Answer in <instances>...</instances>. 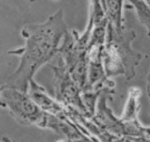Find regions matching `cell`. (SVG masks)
Listing matches in <instances>:
<instances>
[{
	"mask_svg": "<svg viewBox=\"0 0 150 142\" xmlns=\"http://www.w3.org/2000/svg\"><path fill=\"white\" fill-rule=\"evenodd\" d=\"M136 37L134 31L124 26L115 27L108 24L105 32L106 46L104 47L105 72L107 76L124 75L127 80L135 76V69L142 55L131 48Z\"/></svg>",
	"mask_w": 150,
	"mask_h": 142,
	"instance_id": "2",
	"label": "cell"
},
{
	"mask_svg": "<svg viewBox=\"0 0 150 142\" xmlns=\"http://www.w3.org/2000/svg\"><path fill=\"white\" fill-rule=\"evenodd\" d=\"M27 94L43 112L57 116L66 115L64 108L58 103V101L53 100V98L46 92L45 89L39 85L34 79L31 80L28 84Z\"/></svg>",
	"mask_w": 150,
	"mask_h": 142,
	"instance_id": "5",
	"label": "cell"
},
{
	"mask_svg": "<svg viewBox=\"0 0 150 142\" xmlns=\"http://www.w3.org/2000/svg\"><path fill=\"white\" fill-rule=\"evenodd\" d=\"M37 126L41 128L50 129L59 134L63 135L69 141H88L78 129L68 121L65 116H57L52 113L44 112L41 120Z\"/></svg>",
	"mask_w": 150,
	"mask_h": 142,
	"instance_id": "4",
	"label": "cell"
},
{
	"mask_svg": "<svg viewBox=\"0 0 150 142\" xmlns=\"http://www.w3.org/2000/svg\"><path fill=\"white\" fill-rule=\"evenodd\" d=\"M0 107L23 126H38L44 114L27 92L6 83L0 86Z\"/></svg>",
	"mask_w": 150,
	"mask_h": 142,
	"instance_id": "3",
	"label": "cell"
},
{
	"mask_svg": "<svg viewBox=\"0 0 150 142\" xmlns=\"http://www.w3.org/2000/svg\"><path fill=\"white\" fill-rule=\"evenodd\" d=\"M63 11H58L45 22L26 25L21 30L25 44L9 51L20 58L16 70L6 80V84L27 92L28 84L36 72L57 54L68 32Z\"/></svg>",
	"mask_w": 150,
	"mask_h": 142,
	"instance_id": "1",
	"label": "cell"
}]
</instances>
